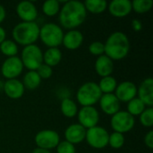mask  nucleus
I'll list each match as a JSON object with an SVG mask.
<instances>
[{
  "instance_id": "nucleus-6",
  "label": "nucleus",
  "mask_w": 153,
  "mask_h": 153,
  "mask_svg": "<svg viewBox=\"0 0 153 153\" xmlns=\"http://www.w3.org/2000/svg\"><path fill=\"white\" fill-rule=\"evenodd\" d=\"M20 58L23 67L29 71H36L43 64V52L36 44L26 46L23 47Z\"/></svg>"
},
{
  "instance_id": "nucleus-29",
  "label": "nucleus",
  "mask_w": 153,
  "mask_h": 153,
  "mask_svg": "<svg viewBox=\"0 0 153 153\" xmlns=\"http://www.w3.org/2000/svg\"><path fill=\"white\" fill-rule=\"evenodd\" d=\"M152 6V0H134L132 2V10L140 14L148 13Z\"/></svg>"
},
{
  "instance_id": "nucleus-7",
  "label": "nucleus",
  "mask_w": 153,
  "mask_h": 153,
  "mask_svg": "<svg viewBox=\"0 0 153 153\" xmlns=\"http://www.w3.org/2000/svg\"><path fill=\"white\" fill-rule=\"evenodd\" d=\"M109 133L102 126H96L86 131L85 141L88 145L96 150H101L108 145Z\"/></svg>"
},
{
  "instance_id": "nucleus-4",
  "label": "nucleus",
  "mask_w": 153,
  "mask_h": 153,
  "mask_svg": "<svg viewBox=\"0 0 153 153\" xmlns=\"http://www.w3.org/2000/svg\"><path fill=\"white\" fill-rule=\"evenodd\" d=\"M102 93L98 83L87 82L82 84L76 92V100L82 107H94L99 103Z\"/></svg>"
},
{
  "instance_id": "nucleus-15",
  "label": "nucleus",
  "mask_w": 153,
  "mask_h": 153,
  "mask_svg": "<svg viewBox=\"0 0 153 153\" xmlns=\"http://www.w3.org/2000/svg\"><path fill=\"white\" fill-rule=\"evenodd\" d=\"M137 98L140 99L147 108L153 106V79L148 77L144 79L137 87Z\"/></svg>"
},
{
  "instance_id": "nucleus-16",
  "label": "nucleus",
  "mask_w": 153,
  "mask_h": 153,
  "mask_svg": "<svg viewBox=\"0 0 153 153\" xmlns=\"http://www.w3.org/2000/svg\"><path fill=\"white\" fill-rule=\"evenodd\" d=\"M102 112L108 116H113L120 110V101L114 93L102 94L99 101Z\"/></svg>"
},
{
  "instance_id": "nucleus-17",
  "label": "nucleus",
  "mask_w": 153,
  "mask_h": 153,
  "mask_svg": "<svg viewBox=\"0 0 153 153\" xmlns=\"http://www.w3.org/2000/svg\"><path fill=\"white\" fill-rule=\"evenodd\" d=\"M86 131L87 130L84 127H82L81 125H79L78 123L72 124L69 126H67L66 129L65 130V133H64V136L65 139V141L74 145L79 144L85 140Z\"/></svg>"
},
{
  "instance_id": "nucleus-23",
  "label": "nucleus",
  "mask_w": 153,
  "mask_h": 153,
  "mask_svg": "<svg viewBox=\"0 0 153 153\" xmlns=\"http://www.w3.org/2000/svg\"><path fill=\"white\" fill-rule=\"evenodd\" d=\"M41 79L37 74L36 71H28L22 79V84L25 89H28L30 91L36 90L37 88L39 87L41 83Z\"/></svg>"
},
{
  "instance_id": "nucleus-8",
  "label": "nucleus",
  "mask_w": 153,
  "mask_h": 153,
  "mask_svg": "<svg viewBox=\"0 0 153 153\" xmlns=\"http://www.w3.org/2000/svg\"><path fill=\"white\" fill-rule=\"evenodd\" d=\"M135 125V118L127 111L119 110L113 115L110 119V126L114 132L119 134H126L132 131Z\"/></svg>"
},
{
  "instance_id": "nucleus-18",
  "label": "nucleus",
  "mask_w": 153,
  "mask_h": 153,
  "mask_svg": "<svg viewBox=\"0 0 153 153\" xmlns=\"http://www.w3.org/2000/svg\"><path fill=\"white\" fill-rule=\"evenodd\" d=\"M3 90H4V94L9 99L18 100L23 96L25 88L22 81L18 79H11V80L5 81L3 86Z\"/></svg>"
},
{
  "instance_id": "nucleus-1",
  "label": "nucleus",
  "mask_w": 153,
  "mask_h": 153,
  "mask_svg": "<svg viewBox=\"0 0 153 153\" xmlns=\"http://www.w3.org/2000/svg\"><path fill=\"white\" fill-rule=\"evenodd\" d=\"M86 17L87 11L83 3L77 0L65 1V3L61 6L58 13V20L61 25L60 27L68 30H76V28L85 22Z\"/></svg>"
},
{
  "instance_id": "nucleus-2",
  "label": "nucleus",
  "mask_w": 153,
  "mask_h": 153,
  "mask_svg": "<svg viewBox=\"0 0 153 153\" xmlns=\"http://www.w3.org/2000/svg\"><path fill=\"white\" fill-rule=\"evenodd\" d=\"M105 55L113 62L125 59L130 51V40L122 31L111 33L104 43Z\"/></svg>"
},
{
  "instance_id": "nucleus-31",
  "label": "nucleus",
  "mask_w": 153,
  "mask_h": 153,
  "mask_svg": "<svg viewBox=\"0 0 153 153\" xmlns=\"http://www.w3.org/2000/svg\"><path fill=\"white\" fill-rule=\"evenodd\" d=\"M140 123L143 126L150 128L153 126V108H146L145 110L139 116Z\"/></svg>"
},
{
  "instance_id": "nucleus-25",
  "label": "nucleus",
  "mask_w": 153,
  "mask_h": 153,
  "mask_svg": "<svg viewBox=\"0 0 153 153\" xmlns=\"http://www.w3.org/2000/svg\"><path fill=\"white\" fill-rule=\"evenodd\" d=\"M98 85L102 94H109L115 92V90L117 86V82L115 77L110 75L101 78Z\"/></svg>"
},
{
  "instance_id": "nucleus-13",
  "label": "nucleus",
  "mask_w": 153,
  "mask_h": 153,
  "mask_svg": "<svg viewBox=\"0 0 153 153\" xmlns=\"http://www.w3.org/2000/svg\"><path fill=\"white\" fill-rule=\"evenodd\" d=\"M16 13L18 17L26 22H35L38 17V9L35 4L31 1H22L16 5Z\"/></svg>"
},
{
  "instance_id": "nucleus-39",
  "label": "nucleus",
  "mask_w": 153,
  "mask_h": 153,
  "mask_svg": "<svg viewBox=\"0 0 153 153\" xmlns=\"http://www.w3.org/2000/svg\"><path fill=\"white\" fill-rule=\"evenodd\" d=\"M31 153H51L50 151H47V150H43V149H39V148H36L32 151Z\"/></svg>"
},
{
  "instance_id": "nucleus-9",
  "label": "nucleus",
  "mask_w": 153,
  "mask_h": 153,
  "mask_svg": "<svg viewBox=\"0 0 153 153\" xmlns=\"http://www.w3.org/2000/svg\"><path fill=\"white\" fill-rule=\"evenodd\" d=\"M37 148L43 150H52L60 143V136L57 132L50 129H45L38 132L34 137Z\"/></svg>"
},
{
  "instance_id": "nucleus-14",
  "label": "nucleus",
  "mask_w": 153,
  "mask_h": 153,
  "mask_svg": "<svg viewBox=\"0 0 153 153\" xmlns=\"http://www.w3.org/2000/svg\"><path fill=\"white\" fill-rule=\"evenodd\" d=\"M109 13L116 18H124L132 12V2L130 0H113L108 4Z\"/></svg>"
},
{
  "instance_id": "nucleus-35",
  "label": "nucleus",
  "mask_w": 153,
  "mask_h": 153,
  "mask_svg": "<svg viewBox=\"0 0 153 153\" xmlns=\"http://www.w3.org/2000/svg\"><path fill=\"white\" fill-rule=\"evenodd\" d=\"M144 144L150 150L153 149V131H149L144 136Z\"/></svg>"
},
{
  "instance_id": "nucleus-19",
  "label": "nucleus",
  "mask_w": 153,
  "mask_h": 153,
  "mask_svg": "<svg viewBox=\"0 0 153 153\" xmlns=\"http://www.w3.org/2000/svg\"><path fill=\"white\" fill-rule=\"evenodd\" d=\"M83 42V35L78 30H70L64 33L62 45L68 50L78 49Z\"/></svg>"
},
{
  "instance_id": "nucleus-3",
  "label": "nucleus",
  "mask_w": 153,
  "mask_h": 153,
  "mask_svg": "<svg viewBox=\"0 0 153 153\" xmlns=\"http://www.w3.org/2000/svg\"><path fill=\"white\" fill-rule=\"evenodd\" d=\"M39 26L36 22H21L17 23L12 30L13 41L17 45L23 47L35 44L39 39Z\"/></svg>"
},
{
  "instance_id": "nucleus-20",
  "label": "nucleus",
  "mask_w": 153,
  "mask_h": 153,
  "mask_svg": "<svg viewBox=\"0 0 153 153\" xmlns=\"http://www.w3.org/2000/svg\"><path fill=\"white\" fill-rule=\"evenodd\" d=\"M94 68L97 74L101 78L110 76L114 71V62L104 54L97 57L94 64Z\"/></svg>"
},
{
  "instance_id": "nucleus-5",
  "label": "nucleus",
  "mask_w": 153,
  "mask_h": 153,
  "mask_svg": "<svg viewBox=\"0 0 153 153\" xmlns=\"http://www.w3.org/2000/svg\"><path fill=\"white\" fill-rule=\"evenodd\" d=\"M63 37V29L58 24L48 22L44 24L42 27H39V39L46 47H48V48H58L62 45Z\"/></svg>"
},
{
  "instance_id": "nucleus-10",
  "label": "nucleus",
  "mask_w": 153,
  "mask_h": 153,
  "mask_svg": "<svg viewBox=\"0 0 153 153\" xmlns=\"http://www.w3.org/2000/svg\"><path fill=\"white\" fill-rule=\"evenodd\" d=\"M23 65L21 61V58L17 56L12 57H6L3 62L0 72L1 74L7 80L17 79L23 71Z\"/></svg>"
},
{
  "instance_id": "nucleus-21",
  "label": "nucleus",
  "mask_w": 153,
  "mask_h": 153,
  "mask_svg": "<svg viewBox=\"0 0 153 153\" xmlns=\"http://www.w3.org/2000/svg\"><path fill=\"white\" fill-rule=\"evenodd\" d=\"M62 57V52L58 48H49L43 53V64L53 68L59 65Z\"/></svg>"
},
{
  "instance_id": "nucleus-11",
  "label": "nucleus",
  "mask_w": 153,
  "mask_h": 153,
  "mask_svg": "<svg viewBox=\"0 0 153 153\" xmlns=\"http://www.w3.org/2000/svg\"><path fill=\"white\" fill-rule=\"evenodd\" d=\"M78 124L86 130L98 126L100 122V113L94 107H82L77 113Z\"/></svg>"
},
{
  "instance_id": "nucleus-30",
  "label": "nucleus",
  "mask_w": 153,
  "mask_h": 153,
  "mask_svg": "<svg viewBox=\"0 0 153 153\" xmlns=\"http://www.w3.org/2000/svg\"><path fill=\"white\" fill-rule=\"evenodd\" d=\"M125 142H126V139H125L124 134L113 132L112 134H109L108 146H110L114 150H119L125 145Z\"/></svg>"
},
{
  "instance_id": "nucleus-33",
  "label": "nucleus",
  "mask_w": 153,
  "mask_h": 153,
  "mask_svg": "<svg viewBox=\"0 0 153 153\" xmlns=\"http://www.w3.org/2000/svg\"><path fill=\"white\" fill-rule=\"evenodd\" d=\"M56 150V153H76L75 146L66 141H60Z\"/></svg>"
},
{
  "instance_id": "nucleus-38",
  "label": "nucleus",
  "mask_w": 153,
  "mask_h": 153,
  "mask_svg": "<svg viewBox=\"0 0 153 153\" xmlns=\"http://www.w3.org/2000/svg\"><path fill=\"white\" fill-rule=\"evenodd\" d=\"M6 39V31L4 27L0 25V44Z\"/></svg>"
},
{
  "instance_id": "nucleus-22",
  "label": "nucleus",
  "mask_w": 153,
  "mask_h": 153,
  "mask_svg": "<svg viewBox=\"0 0 153 153\" xmlns=\"http://www.w3.org/2000/svg\"><path fill=\"white\" fill-rule=\"evenodd\" d=\"M60 110L64 117L67 118H73L77 116L78 107L72 99L65 98L60 103Z\"/></svg>"
},
{
  "instance_id": "nucleus-34",
  "label": "nucleus",
  "mask_w": 153,
  "mask_h": 153,
  "mask_svg": "<svg viewBox=\"0 0 153 153\" xmlns=\"http://www.w3.org/2000/svg\"><path fill=\"white\" fill-rule=\"evenodd\" d=\"M37 74H39V76L40 77L41 80H48L49 79L52 75H53V68L42 64L37 70H36Z\"/></svg>"
},
{
  "instance_id": "nucleus-37",
  "label": "nucleus",
  "mask_w": 153,
  "mask_h": 153,
  "mask_svg": "<svg viewBox=\"0 0 153 153\" xmlns=\"http://www.w3.org/2000/svg\"><path fill=\"white\" fill-rule=\"evenodd\" d=\"M5 17H6V11L4 7L2 4H0V24L4 21Z\"/></svg>"
},
{
  "instance_id": "nucleus-36",
  "label": "nucleus",
  "mask_w": 153,
  "mask_h": 153,
  "mask_svg": "<svg viewBox=\"0 0 153 153\" xmlns=\"http://www.w3.org/2000/svg\"><path fill=\"white\" fill-rule=\"evenodd\" d=\"M131 26H132L133 30L136 32H139L143 30V23H142L141 20H139V19H134L132 21Z\"/></svg>"
},
{
  "instance_id": "nucleus-24",
  "label": "nucleus",
  "mask_w": 153,
  "mask_h": 153,
  "mask_svg": "<svg viewBox=\"0 0 153 153\" xmlns=\"http://www.w3.org/2000/svg\"><path fill=\"white\" fill-rule=\"evenodd\" d=\"M87 13L100 14L108 9V2L105 0H87L83 3Z\"/></svg>"
},
{
  "instance_id": "nucleus-27",
  "label": "nucleus",
  "mask_w": 153,
  "mask_h": 153,
  "mask_svg": "<svg viewBox=\"0 0 153 153\" xmlns=\"http://www.w3.org/2000/svg\"><path fill=\"white\" fill-rule=\"evenodd\" d=\"M41 8L45 15L48 17H53L59 13L61 5L58 0H48L43 3Z\"/></svg>"
},
{
  "instance_id": "nucleus-28",
  "label": "nucleus",
  "mask_w": 153,
  "mask_h": 153,
  "mask_svg": "<svg viewBox=\"0 0 153 153\" xmlns=\"http://www.w3.org/2000/svg\"><path fill=\"white\" fill-rule=\"evenodd\" d=\"M0 52L7 57L15 56L18 54V45L13 40L5 39L0 44Z\"/></svg>"
},
{
  "instance_id": "nucleus-12",
  "label": "nucleus",
  "mask_w": 153,
  "mask_h": 153,
  "mask_svg": "<svg viewBox=\"0 0 153 153\" xmlns=\"http://www.w3.org/2000/svg\"><path fill=\"white\" fill-rule=\"evenodd\" d=\"M114 94L121 102L128 103L130 100L137 97V86L130 81H125L117 83Z\"/></svg>"
},
{
  "instance_id": "nucleus-32",
  "label": "nucleus",
  "mask_w": 153,
  "mask_h": 153,
  "mask_svg": "<svg viewBox=\"0 0 153 153\" xmlns=\"http://www.w3.org/2000/svg\"><path fill=\"white\" fill-rule=\"evenodd\" d=\"M89 52L95 56H100L105 53L104 43L99 40L92 41L89 46Z\"/></svg>"
},
{
  "instance_id": "nucleus-26",
  "label": "nucleus",
  "mask_w": 153,
  "mask_h": 153,
  "mask_svg": "<svg viewBox=\"0 0 153 153\" xmlns=\"http://www.w3.org/2000/svg\"><path fill=\"white\" fill-rule=\"evenodd\" d=\"M146 108V106L144 105V103L138 99L137 97H135L134 99H133L132 100H130L127 103V112L133 116L134 117H139Z\"/></svg>"
}]
</instances>
